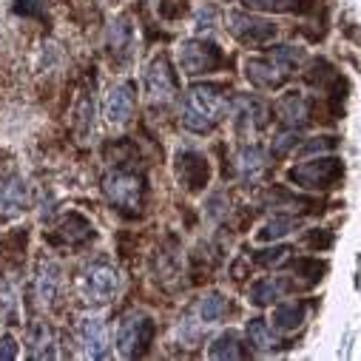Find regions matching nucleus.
<instances>
[{"instance_id":"f257e3e1","label":"nucleus","mask_w":361,"mask_h":361,"mask_svg":"<svg viewBox=\"0 0 361 361\" xmlns=\"http://www.w3.org/2000/svg\"><path fill=\"white\" fill-rule=\"evenodd\" d=\"M228 109H231V97H228L225 85L200 82V85H191L188 94H185L183 123L194 134H208V131H214L225 120Z\"/></svg>"},{"instance_id":"f03ea898","label":"nucleus","mask_w":361,"mask_h":361,"mask_svg":"<svg viewBox=\"0 0 361 361\" xmlns=\"http://www.w3.org/2000/svg\"><path fill=\"white\" fill-rule=\"evenodd\" d=\"M302 60H305V51L299 46H276L264 57H250L245 63V77L256 88H279Z\"/></svg>"},{"instance_id":"7ed1b4c3","label":"nucleus","mask_w":361,"mask_h":361,"mask_svg":"<svg viewBox=\"0 0 361 361\" xmlns=\"http://www.w3.org/2000/svg\"><path fill=\"white\" fill-rule=\"evenodd\" d=\"M341 173L344 168L338 157H319V159H307L290 168V179L305 191H327L338 183Z\"/></svg>"},{"instance_id":"20e7f679","label":"nucleus","mask_w":361,"mask_h":361,"mask_svg":"<svg viewBox=\"0 0 361 361\" xmlns=\"http://www.w3.org/2000/svg\"><path fill=\"white\" fill-rule=\"evenodd\" d=\"M222 63H225V54L211 40L194 37V40H185L179 46V68H183V74H188V77L214 74L222 68Z\"/></svg>"},{"instance_id":"39448f33","label":"nucleus","mask_w":361,"mask_h":361,"mask_svg":"<svg viewBox=\"0 0 361 361\" xmlns=\"http://www.w3.org/2000/svg\"><path fill=\"white\" fill-rule=\"evenodd\" d=\"M142 176L131 173V171H111L106 179H103V194L109 197V202L120 211H140L142 208Z\"/></svg>"},{"instance_id":"423d86ee","label":"nucleus","mask_w":361,"mask_h":361,"mask_svg":"<svg viewBox=\"0 0 361 361\" xmlns=\"http://www.w3.org/2000/svg\"><path fill=\"white\" fill-rule=\"evenodd\" d=\"M154 336V322L145 313H128L123 316V322L117 324V350L123 358H137L145 353V347L151 344Z\"/></svg>"},{"instance_id":"0eeeda50","label":"nucleus","mask_w":361,"mask_h":361,"mask_svg":"<svg viewBox=\"0 0 361 361\" xmlns=\"http://www.w3.org/2000/svg\"><path fill=\"white\" fill-rule=\"evenodd\" d=\"M145 97L151 106H171L176 100V74L165 54L154 57L145 68Z\"/></svg>"},{"instance_id":"6e6552de","label":"nucleus","mask_w":361,"mask_h":361,"mask_svg":"<svg viewBox=\"0 0 361 361\" xmlns=\"http://www.w3.org/2000/svg\"><path fill=\"white\" fill-rule=\"evenodd\" d=\"M120 290V274L111 264H94L85 270L82 276V296L85 302H94V305H106L117 296Z\"/></svg>"},{"instance_id":"1a4fd4ad","label":"nucleus","mask_w":361,"mask_h":361,"mask_svg":"<svg viewBox=\"0 0 361 361\" xmlns=\"http://www.w3.org/2000/svg\"><path fill=\"white\" fill-rule=\"evenodd\" d=\"M228 32L245 43V46H264L276 37V26L270 20H262V18H253V15H228Z\"/></svg>"},{"instance_id":"9d476101","label":"nucleus","mask_w":361,"mask_h":361,"mask_svg":"<svg viewBox=\"0 0 361 361\" xmlns=\"http://www.w3.org/2000/svg\"><path fill=\"white\" fill-rule=\"evenodd\" d=\"M137 106V94H134V85L131 82H117L109 88V94L103 100V117L111 126H126L134 114Z\"/></svg>"},{"instance_id":"9b49d317","label":"nucleus","mask_w":361,"mask_h":361,"mask_svg":"<svg viewBox=\"0 0 361 361\" xmlns=\"http://www.w3.org/2000/svg\"><path fill=\"white\" fill-rule=\"evenodd\" d=\"M77 336H80V344H82V355H88V358H106L109 355L111 338H109V327L103 324V319H97V316L80 319Z\"/></svg>"},{"instance_id":"f8f14e48","label":"nucleus","mask_w":361,"mask_h":361,"mask_svg":"<svg viewBox=\"0 0 361 361\" xmlns=\"http://www.w3.org/2000/svg\"><path fill=\"white\" fill-rule=\"evenodd\" d=\"M208 176H211V168H208V159L202 154L183 151L176 157V179L188 191H202L208 185Z\"/></svg>"},{"instance_id":"ddd939ff","label":"nucleus","mask_w":361,"mask_h":361,"mask_svg":"<svg viewBox=\"0 0 361 361\" xmlns=\"http://www.w3.org/2000/svg\"><path fill=\"white\" fill-rule=\"evenodd\" d=\"M231 120H233L236 134L253 137V134L267 123V111H264V106H262L259 100H253V97H239V100L233 103Z\"/></svg>"},{"instance_id":"4468645a","label":"nucleus","mask_w":361,"mask_h":361,"mask_svg":"<svg viewBox=\"0 0 361 361\" xmlns=\"http://www.w3.org/2000/svg\"><path fill=\"white\" fill-rule=\"evenodd\" d=\"M276 117L288 128H302L310 120V97L302 92H288L276 100Z\"/></svg>"},{"instance_id":"2eb2a0df","label":"nucleus","mask_w":361,"mask_h":361,"mask_svg":"<svg viewBox=\"0 0 361 361\" xmlns=\"http://www.w3.org/2000/svg\"><path fill=\"white\" fill-rule=\"evenodd\" d=\"M26 183L20 176H0V214L4 216H12V214H20L26 208Z\"/></svg>"},{"instance_id":"dca6fc26","label":"nucleus","mask_w":361,"mask_h":361,"mask_svg":"<svg viewBox=\"0 0 361 361\" xmlns=\"http://www.w3.org/2000/svg\"><path fill=\"white\" fill-rule=\"evenodd\" d=\"M109 46H111V57L117 63H126L134 51V26H131V18L123 15L111 23V32H109Z\"/></svg>"},{"instance_id":"f3484780","label":"nucleus","mask_w":361,"mask_h":361,"mask_svg":"<svg viewBox=\"0 0 361 361\" xmlns=\"http://www.w3.org/2000/svg\"><path fill=\"white\" fill-rule=\"evenodd\" d=\"M296 285L290 282V279H285V276H270V279H262V282H256L253 288H250V302L256 305V307H267V305H274V302H279L285 293H290Z\"/></svg>"},{"instance_id":"a211bd4d","label":"nucleus","mask_w":361,"mask_h":361,"mask_svg":"<svg viewBox=\"0 0 361 361\" xmlns=\"http://www.w3.org/2000/svg\"><path fill=\"white\" fill-rule=\"evenodd\" d=\"M305 319H307V305L305 302L290 299V302H279L274 307V327L282 330V333H290V330L302 327Z\"/></svg>"},{"instance_id":"6ab92c4d","label":"nucleus","mask_w":361,"mask_h":361,"mask_svg":"<svg viewBox=\"0 0 361 361\" xmlns=\"http://www.w3.org/2000/svg\"><path fill=\"white\" fill-rule=\"evenodd\" d=\"M233 165H236L239 176H245V179H253V176H259V173L264 171V165H267V157H264V151H262L259 145H245V148H239V151H236V157H233Z\"/></svg>"},{"instance_id":"aec40b11","label":"nucleus","mask_w":361,"mask_h":361,"mask_svg":"<svg viewBox=\"0 0 361 361\" xmlns=\"http://www.w3.org/2000/svg\"><path fill=\"white\" fill-rule=\"evenodd\" d=\"M245 336H247V344H250L253 350H259V353L274 350V347L279 344V338H276L274 327H270L264 319H250V322H247V327H245Z\"/></svg>"},{"instance_id":"412c9836","label":"nucleus","mask_w":361,"mask_h":361,"mask_svg":"<svg viewBox=\"0 0 361 361\" xmlns=\"http://www.w3.org/2000/svg\"><path fill=\"white\" fill-rule=\"evenodd\" d=\"M29 355L32 358H51L54 355V338H51V327L46 322H35L29 327Z\"/></svg>"},{"instance_id":"4be33fe9","label":"nucleus","mask_w":361,"mask_h":361,"mask_svg":"<svg viewBox=\"0 0 361 361\" xmlns=\"http://www.w3.org/2000/svg\"><path fill=\"white\" fill-rule=\"evenodd\" d=\"M60 288V267L57 262H43L40 264V274H37V299L43 305H51Z\"/></svg>"},{"instance_id":"5701e85b","label":"nucleus","mask_w":361,"mask_h":361,"mask_svg":"<svg viewBox=\"0 0 361 361\" xmlns=\"http://www.w3.org/2000/svg\"><path fill=\"white\" fill-rule=\"evenodd\" d=\"M302 222L296 219V216H290V214H276L274 219H267L264 225H262V231L256 233V239L259 242H276V239H282V236H288L290 231H296Z\"/></svg>"},{"instance_id":"b1692460","label":"nucleus","mask_w":361,"mask_h":361,"mask_svg":"<svg viewBox=\"0 0 361 361\" xmlns=\"http://www.w3.org/2000/svg\"><path fill=\"white\" fill-rule=\"evenodd\" d=\"M239 4L256 12H307L313 0H239Z\"/></svg>"},{"instance_id":"393cba45","label":"nucleus","mask_w":361,"mask_h":361,"mask_svg":"<svg viewBox=\"0 0 361 361\" xmlns=\"http://www.w3.org/2000/svg\"><path fill=\"white\" fill-rule=\"evenodd\" d=\"M228 299L222 296V293H205L202 299H200V307H197V316H200V322H205V324H216V322H222L225 316H228Z\"/></svg>"},{"instance_id":"a878e982","label":"nucleus","mask_w":361,"mask_h":361,"mask_svg":"<svg viewBox=\"0 0 361 361\" xmlns=\"http://www.w3.org/2000/svg\"><path fill=\"white\" fill-rule=\"evenodd\" d=\"M208 355L211 358H242L245 350H242V338L236 330H228V333H219L214 338V344L208 347Z\"/></svg>"},{"instance_id":"bb28decb","label":"nucleus","mask_w":361,"mask_h":361,"mask_svg":"<svg viewBox=\"0 0 361 361\" xmlns=\"http://www.w3.org/2000/svg\"><path fill=\"white\" fill-rule=\"evenodd\" d=\"M57 233H60V239H66L68 245H74V242H82V239L92 236V225H88L80 214H68V216L60 222Z\"/></svg>"},{"instance_id":"cd10ccee","label":"nucleus","mask_w":361,"mask_h":361,"mask_svg":"<svg viewBox=\"0 0 361 361\" xmlns=\"http://www.w3.org/2000/svg\"><path fill=\"white\" fill-rule=\"evenodd\" d=\"M299 140H302L299 131H296V128H288L285 134H279V137L274 140V154H276V157H285L288 151H296V148H299Z\"/></svg>"},{"instance_id":"c85d7f7f","label":"nucleus","mask_w":361,"mask_h":361,"mask_svg":"<svg viewBox=\"0 0 361 361\" xmlns=\"http://www.w3.org/2000/svg\"><path fill=\"white\" fill-rule=\"evenodd\" d=\"M336 148V137H316L310 142H299V154H324Z\"/></svg>"},{"instance_id":"c756f323","label":"nucleus","mask_w":361,"mask_h":361,"mask_svg":"<svg viewBox=\"0 0 361 361\" xmlns=\"http://www.w3.org/2000/svg\"><path fill=\"white\" fill-rule=\"evenodd\" d=\"M293 250L290 247H274V250H262L259 256H256V264H264V267H270V264H282L288 256H290Z\"/></svg>"},{"instance_id":"7c9ffc66","label":"nucleus","mask_w":361,"mask_h":361,"mask_svg":"<svg viewBox=\"0 0 361 361\" xmlns=\"http://www.w3.org/2000/svg\"><path fill=\"white\" fill-rule=\"evenodd\" d=\"M9 358H18V341L12 333L0 338V361H9Z\"/></svg>"},{"instance_id":"2f4dec72","label":"nucleus","mask_w":361,"mask_h":361,"mask_svg":"<svg viewBox=\"0 0 361 361\" xmlns=\"http://www.w3.org/2000/svg\"><path fill=\"white\" fill-rule=\"evenodd\" d=\"M12 307V290H9V285L0 279V313L4 310H9Z\"/></svg>"}]
</instances>
